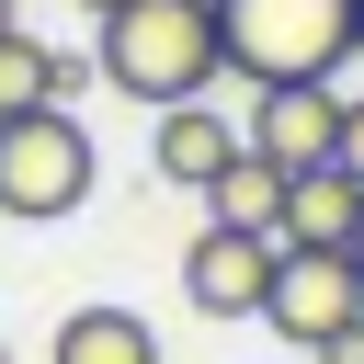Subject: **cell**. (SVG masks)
Listing matches in <instances>:
<instances>
[{"label": "cell", "instance_id": "5bb4252c", "mask_svg": "<svg viewBox=\"0 0 364 364\" xmlns=\"http://www.w3.org/2000/svg\"><path fill=\"white\" fill-rule=\"evenodd\" d=\"M80 11H91V23H102V11H125V0H80Z\"/></svg>", "mask_w": 364, "mask_h": 364}, {"label": "cell", "instance_id": "8992f818", "mask_svg": "<svg viewBox=\"0 0 364 364\" xmlns=\"http://www.w3.org/2000/svg\"><path fill=\"white\" fill-rule=\"evenodd\" d=\"M239 136H250L273 171H318V159H341V80H273V91H250Z\"/></svg>", "mask_w": 364, "mask_h": 364}, {"label": "cell", "instance_id": "8fae6325", "mask_svg": "<svg viewBox=\"0 0 364 364\" xmlns=\"http://www.w3.org/2000/svg\"><path fill=\"white\" fill-rule=\"evenodd\" d=\"M23 102H57V46L46 34H0V114H23Z\"/></svg>", "mask_w": 364, "mask_h": 364}, {"label": "cell", "instance_id": "9c48e42d", "mask_svg": "<svg viewBox=\"0 0 364 364\" xmlns=\"http://www.w3.org/2000/svg\"><path fill=\"white\" fill-rule=\"evenodd\" d=\"M284 182H296V171H273L262 148H239V159L205 182V216H216V228H262V239H284Z\"/></svg>", "mask_w": 364, "mask_h": 364}, {"label": "cell", "instance_id": "e0dca14e", "mask_svg": "<svg viewBox=\"0 0 364 364\" xmlns=\"http://www.w3.org/2000/svg\"><path fill=\"white\" fill-rule=\"evenodd\" d=\"M0 364H11V341H0Z\"/></svg>", "mask_w": 364, "mask_h": 364}, {"label": "cell", "instance_id": "ba28073f", "mask_svg": "<svg viewBox=\"0 0 364 364\" xmlns=\"http://www.w3.org/2000/svg\"><path fill=\"white\" fill-rule=\"evenodd\" d=\"M353 228H364V182L341 159H318V171L284 182V250H353Z\"/></svg>", "mask_w": 364, "mask_h": 364}, {"label": "cell", "instance_id": "52a82bcc", "mask_svg": "<svg viewBox=\"0 0 364 364\" xmlns=\"http://www.w3.org/2000/svg\"><path fill=\"white\" fill-rule=\"evenodd\" d=\"M250 136H239V114L228 102H159V136H148V159H159V182H182V193H205L228 159H239Z\"/></svg>", "mask_w": 364, "mask_h": 364}, {"label": "cell", "instance_id": "277c9868", "mask_svg": "<svg viewBox=\"0 0 364 364\" xmlns=\"http://www.w3.org/2000/svg\"><path fill=\"white\" fill-rule=\"evenodd\" d=\"M262 318H273V341H296L307 364L341 353V341H364V262H353V250H284Z\"/></svg>", "mask_w": 364, "mask_h": 364}, {"label": "cell", "instance_id": "30bf717a", "mask_svg": "<svg viewBox=\"0 0 364 364\" xmlns=\"http://www.w3.org/2000/svg\"><path fill=\"white\" fill-rule=\"evenodd\" d=\"M46 364H159V330H148L136 307H68Z\"/></svg>", "mask_w": 364, "mask_h": 364}, {"label": "cell", "instance_id": "7c38bea8", "mask_svg": "<svg viewBox=\"0 0 364 364\" xmlns=\"http://www.w3.org/2000/svg\"><path fill=\"white\" fill-rule=\"evenodd\" d=\"M341 171L364 182V91H341Z\"/></svg>", "mask_w": 364, "mask_h": 364}, {"label": "cell", "instance_id": "6da1fadb", "mask_svg": "<svg viewBox=\"0 0 364 364\" xmlns=\"http://www.w3.org/2000/svg\"><path fill=\"white\" fill-rule=\"evenodd\" d=\"M91 68L125 91V102H205L228 80V46H216V0H125L91 23Z\"/></svg>", "mask_w": 364, "mask_h": 364}, {"label": "cell", "instance_id": "2e32d148", "mask_svg": "<svg viewBox=\"0 0 364 364\" xmlns=\"http://www.w3.org/2000/svg\"><path fill=\"white\" fill-rule=\"evenodd\" d=\"M353 262H364V228H353Z\"/></svg>", "mask_w": 364, "mask_h": 364}, {"label": "cell", "instance_id": "3957f363", "mask_svg": "<svg viewBox=\"0 0 364 364\" xmlns=\"http://www.w3.org/2000/svg\"><path fill=\"white\" fill-rule=\"evenodd\" d=\"M91 182H102V148H91V125H80L68 102H23V114H0V216L46 228V216L91 205Z\"/></svg>", "mask_w": 364, "mask_h": 364}, {"label": "cell", "instance_id": "4fadbf2b", "mask_svg": "<svg viewBox=\"0 0 364 364\" xmlns=\"http://www.w3.org/2000/svg\"><path fill=\"white\" fill-rule=\"evenodd\" d=\"M318 364H364V341H341V353H318Z\"/></svg>", "mask_w": 364, "mask_h": 364}, {"label": "cell", "instance_id": "7a4b0ae2", "mask_svg": "<svg viewBox=\"0 0 364 364\" xmlns=\"http://www.w3.org/2000/svg\"><path fill=\"white\" fill-rule=\"evenodd\" d=\"M216 46H228V80L250 91L341 80L364 57V0H216Z\"/></svg>", "mask_w": 364, "mask_h": 364}, {"label": "cell", "instance_id": "5b68a950", "mask_svg": "<svg viewBox=\"0 0 364 364\" xmlns=\"http://www.w3.org/2000/svg\"><path fill=\"white\" fill-rule=\"evenodd\" d=\"M273 262H284V239H262V228H216V216H205V239L182 250V307H193V318H262Z\"/></svg>", "mask_w": 364, "mask_h": 364}, {"label": "cell", "instance_id": "9a60e30c", "mask_svg": "<svg viewBox=\"0 0 364 364\" xmlns=\"http://www.w3.org/2000/svg\"><path fill=\"white\" fill-rule=\"evenodd\" d=\"M0 34H11V0H0Z\"/></svg>", "mask_w": 364, "mask_h": 364}]
</instances>
